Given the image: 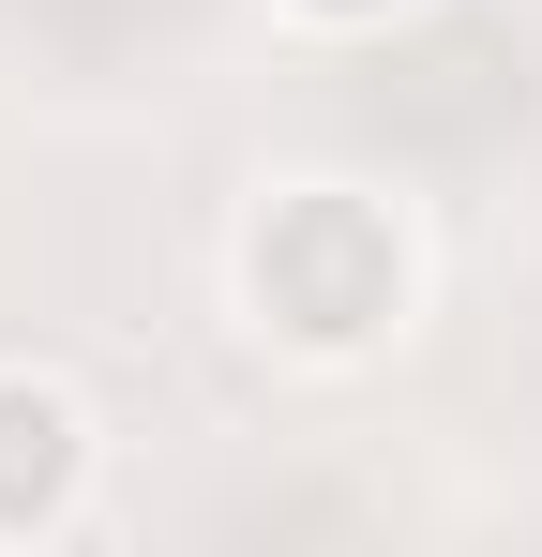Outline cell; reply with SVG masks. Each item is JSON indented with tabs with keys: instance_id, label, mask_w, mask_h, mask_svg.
<instances>
[{
	"instance_id": "3",
	"label": "cell",
	"mask_w": 542,
	"mask_h": 557,
	"mask_svg": "<svg viewBox=\"0 0 542 557\" xmlns=\"http://www.w3.org/2000/svg\"><path fill=\"white\" fill-rule=\"evenodd\" d=\"M286 15H301V30H392L407 0H286Z\"/></svg>"
},
{
	"instance_id": "2",
	"label": "cell",
	"mask_w": 542,
	"mask_h": 557,
	"mask_svg": "<svg viewBox=\"0 0 542 557\" xmlns=\"http://www.w3.org/2000/svg\"><path fill=\"white\" fill-rule=\"evenodd\" d=\"M90 512V407L61 376L0 362V543H61Z\"/></svg>"
},
{
	"instance_id": "1",
	"label": "cell",
	"mask_w": 542,
	"mask_h": 557,
	"mask_svg": "<svg viewBox=\"0 0 542 557\" xmlns=\"http://www.w3.org/2000/svg\"><path fill=\"white\" fill-rule=\"evenodd\" d=\"M226 272H242V317L271 347H301V362H377L422 317V242L361 182H271Z\"/></svg>"
}]
</instances>
